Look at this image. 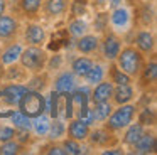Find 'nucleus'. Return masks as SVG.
Wrapping results in <instances>:
<instances>
[{
  "instance_id": "1",
  "label": "nucleus",
  "mask_w": 157,
  "mask_h": 155,
  "mask_svg": "<svg viewBox=\"0 0 157 155\" xmlns=\"http://www.w3.org/2000/svg\"><path fill=\"white\" fill-rule=\"evenodd\" d=\"M19 106H21L22 113L27 116H37L44 110V100L39 93L34 91H25L22 98L19 100Z\"/></svg>"
},
{
  "instance_id": "2",
  "label": "nucleus",
  "mask_w": 157,
  "mask_h": 155,
  "mask_svg": "<svg viewBox=\"0 0 157 155\" xmlns=\"http://www.w3.org/2000/svg\"><path fill=\"white\" fill-rule=\"evenodd\" d=\"M140 66V56L133 49H125L120 56V67L127 74H135Z\"/></svg>"
},
{
  "instance_id": "3",
  "label": "nucleus",
  "mask_w": 157,
  "mask_h": 155,
  "mask_svg": "<svg viewBox=\"0 0 157 155\" xmlns=\"http://www.w3.org/2000/svg\"><path fill=\"white\" fill-rule=\"evenodd\" d=\"M133 106H122L120 110H117L113 113V116L110 118V127L112 128H122V127H127V125L132 121V116H133Z\"/></svg>"
},
{
  "instance_id": "4",
  "label": "nucleus",
  "mask_w": 157,
  "mask_h": 155,
  "mask_svg": "<svg viewBox=\"0 0 157 155\" xmlns=\"http://www.w3.org/2000/svg\"><path fill=\"white\" fill-rule=\"evenodd\" d=\"M21 57H22V64L25 67H31V69H37L39 66H42V61H44L42 51L36 49V47H31V49L24 51V54Z\"/></svg>"
},
{
  "instance_id": "5",
  "label": "nucleus",
  "mask_w": 157,
  "mask_h": 155,
  "mask_svg": "<svg viewBox=\"0 0 157 155\" xmlns=\"http://www.w3.org/2000/svg\"><path fill=\"white\" fill-rule=\"evenodd\" d=\"M25 91H27V88L15 84V86H7L4 91H0V93H2V98L12 106V104H19V100L22 98V94Z\"/></svg>"
},
{
  "instance_id": "6",
  "label": "nucleus",
  "mask_w": 157,
  "mask_h": 155,
  "mask_svg": "<svg viewBox=\"0 0 157 155\" xmlns=\"http://www.w3.org/2000/svg\"><path fill=\"white\" fill-rule=\"evenodd\" d=\"M69 133H71V137H75L76 140H83V138H86V135H88V125L83 120H75L71 123V127H69Z\"/></svg>"
},
{
  "instance_id": "7",
  "label": "nucleus",
  "mask_w": 157,
  "mask_h": 155,
  "mask_svg": "<svg viewBox=\"0 0 157 155\" xmlns=\"http://www.w3.org/2000/svg\"><path fill=\"white\" fill-rule=\"evenodd\" d=\"M137 148H139L140 153H147V152L154 150L155 148V138L152 135H140V138L137 140Z\"/></svg>"
},
{
  "instance_id": "8",
  "label": "nucleus",
  "mask_w": 157,
  "mask_h": 155,
  "mask_svg": "<svg viewBox=\"0 0 157 155\" xmlns=\"http://www.w3.org/2000/svg\"><path fill=\"white\" fill-rule=\"evenodd\" d=\"M75 86V79H73V74L64 73L63 76H59L58 83H56V89L58 93H69Z\"/></svg>"
},
{
  "instance_id": "9",
  "label": "nucleus",
  "mask_w": 157,
  "mask_h": 155,
  "mask_svg": "<svg viewBox=\"0 0 157 155\" xmlns=\"http://www.w3.org/2000/svg\"><path fill=\"white\" fill-rule=\"evenodd\" d=\"M103 49H105V56L108 57V59H113V57L118 56L120 44H118V40H117L115 37H108V39L105 40V46H103Z\"/></svg>"
},
{
  "instance_id": "10",
  "label": "nucleus",
  "mask_w": 157,
  "mask_h": 155,
  "mask_svg": "<svg viewBox=\"0 0 157 155\" xmlns=\"http://www.w3.org/2000/svg\"><path fill=\"white\" fill-rule=\"evenodd\" d=\"M112 91L113 89L110 83H100L95 89V101H108Z\"/></svg>"
},
{
  "instance_id": "11",
  "label": "nucleus",
  "mask_w": 157,
  "mask_h": 155,
  "mask_svg": "<svg viewBox=\"0 0 157 155\" xmlns=\"http://www.w3.org/2000/svg\"><path fill=\"white\" fill-rule=\"evenodd\" d=\"M132 88L128 84H118V88L115 89V100L118 103H127L132 98Z\"/></svg>"
},
{
  "instance_id": "12",
  "label": "nucleus",
  "mask_w": 157,
  "mask_h": 155,
  "mask_svg": "<svg viewBox=\"0 0 157 155\" xmlns=\"http://www.w3.org/2000/svg\"><path fill=\"white\" fill-rule=\"evenodd\" d=\"M96 46H98V40H96V37H93V36L81 37V40L78 42V47H79L81 52H91V51L96 49Z\"/></svg>"
},
{
  "instance_id": "13",
  "label": "nucleus",
  "mask_w": 157,
  "mask_h": 155,
  "mask_svg": "<svg viewBox=\"0 0 157 155\" xmlns=\"http://www.w3.org/2000/svg\"><path fill=\"white\" fill-rule=\"evenodd\" d=\"M90 67H91V61L85 59V57H79V59H76L75 62H73V69H75V73L78 74V76H85L90 71Z\"/></svg>"
},
{
  "instance_id": "14",
  "label": "nucleus",
  "mask_w": 157,
  "mask_h": 155,
  "mask_svg": "<svg viewBox=\"0 0 157 155\" xmlns=\"http://www.w3.org/2000/svg\"><path fill=\"white\" fill-rule=\"evenodd\" d=\"M15 29V22L10 19V17H0V36L7 37L14 32Z\"/></svg>"
},
{
  "instance_id": "15",
  "label": "nucleus",
  "mask_w": 157,
  "mask_h": 155,
  "mask_svg": "<svg viewBox=\"0 0 157 155\" xmlns=\"http://www.w3.org/2000/svg\"><path fill=\"white\" fill-rule=\"evenodd\" d=\"M110 104L108 101H98V104H96V108L93 110V115H95V120H105L106 116L110 115Z\"/></svg>"
},
{
  "instance_id": "16",
  "label": "nucleus",
  "mask_w": 157,
  "mask_h": 155,
  "mask_svg": "<svg viewBox=\"0 0 157 155\" xmlns=\"http://www.w3.org/2000/svg\"><path fill=\"white\" fill-rule=\"evenodd\" d=\"M12 121H14L15 127H19L21 130H29L31 128V121H29V116L27 115H24L21 111V113H12Z\"/></svg>"
},
{
  "instance_id": "17",
  "label": "nucleus",
  "mask_w": 157,
  "mask_h": 155,
  "mask_svg": "<svg viewBox=\"0 0 157 155\" xmlns=\"http://www.w3.org/2000/svg\"><path fill=\"white\" fill-rule=\"evenodd\" d=\"M42 39H44V30H42L41 27H39V25L29 27V30H27V40H29V42L39 44Z\"/></svg>"
},
{
  "instance_id": "18",
  "label": "nucleus",
  "mask_w": 157,
  "mask_h": 155,
  "mask_svg": "<svg viewBox=\"0 0 157 155\" xmlns=\"http://www.w3.org/2000/svg\"><path fill=\"white\" fill-rule=\"evenodd\" d=\"M140 135H142V125H133V127H130V130L127 131L125 142L128 145H135L137 140L140 138Z\"/></svg>"
},
{
  "instance_id": "19",
  "label": "nucleus",
  "mask_w": 157,
  "mask_h": 155,
  "mask_svg": "<svg viewBox=\"0 0 157 155\" xmlns=\"http://www.w3.org/2000/svg\"><path fill=\"white\" fill-rule=\"evenodd\" d=\"M21 52H22L21 46H10V47H9V49L4 52L2 61H4L5 64H10V62H14V61L17 59L19 56H21Z\"/></svg>"
},
{
  "instance_id": "20",
  "label": "nucleus",
  "mask_w": 157,
  "mask_h": 155,
  "mask_svg": "<svg viewBox=\"0 0 157 155\" xmlns=\"http://www.w3.org/2000/svg\"><path fill=\"white\" fill-rule=\"evenodd\" d=\"M68 44V34L64 32V30H59V32H56L54 36H52V42L49 44V49H59L61 46H66Z\"/></svg>"
},
{
  "instance_id": "21",
  "label": "nucleus",
  "mask_w": 157,
  "mask_h": 155,
  "mask_svg": "<svg viewBox=\"0 0 157 155\" xmlns=\"http://www.w3.org/2000/svg\"><path fill=\"white\" fill-rule=\"evenodd\" d=\"M34 118H36V120H34L36 131H37L39 135L48 133V130H49V120H48V116H44V115H37V116H34Z\"/></svg>"
},
{
  "instance_id": "22",
  "label": "nucleus",
  "mask_w": 157,
  "mask_h": 155,
  "mask_svg": "<svg viewBox=\"0 0 157 155\" xmlns=\"http://www.w3.org/2000/svg\"><path fill=\"white\" fill-rule=\"evenodd\" d=\"M112 22L115 24L117 27L125 25V24L128 22V12H127L125 9H118V10H115V12H113V15H112Z\"/></svg>"
},
{
  "instance_id": "23",
  "label": "nucleus",
  "mask_w": 157,
  "mask_h": 155,
  "mask_svg": "<svg viewBox=\"0 0 157 155\" xmlns=\"http://www.w3.org/2000/svg\"><path fill=\"white\" fill-rule=\"evenodd\" d=\"M86 76V79H88V83H100L101 81V78H103V67L101 66H95V67H90V71L85 74Z\"/></svg>"
},
{
  "instance_id": "24",
  "label": "nucleus",
  "mask_w": 157,
  "mask_h": 155,
  "mask_svg": "<svg viewBox=\"0 0 157 155\" xmlns=\"http://www.w3.org/2000/svg\"><path fill=\"white\" fill-rule=\"evenodd\" d=\"M137 44H139V47L142 51H150V49H152V46H154L152 36H150L149 32L139 34V37H137Z\"/></svg>"
},
{
  "instance_id": "25",
  "label": "nucleus",
  "mask_w": 157,
  "mask_h": 155,
  "mask_svg": "<svg viewBox=\"0 0 157 155\" xmlns=\"http://www.w3.org/2000/svg\"><path fill=\"white\" fill-rule=\"evenodd\" d=\"M48 10H49V13H52V15H58V13H61L63 10H64V2H63V0H49L48 2Z\"/></svg>"
},
{
  "instance_id": "26",
  "label": "nucleus",
  "mask_w": 157,
  "mask_h": 155,
  "mask_svg": "<svg viewBox=\"0 0 157 155\" xmlns=\"http://www.w3.org/2000/svg\"><path fill=\"white\" fill-rule=\"evenodd\" d=\"M85 30H86V24L83 20H75V22L69 24V32L73 36H81Z\"/></svg>"
},
{
  "instance_id": "27",
  "label": "nucleus",
  "mask_w": 157,
  "mask_h": 155,
  "mask_svg": "<svg viewBox=\"0 0 157 155\" xmlns=\"http://www.w3.org/2000/svg\"><path fill=\"white\" fill-rule=\"evenodd\" d=\"M63 131H64V125H63L59 120H54V123H52V127H51V137L52 138H59L63 135Z\"/></svg>"
},
{
  "instance_id": "28",
  "label": "nucleus",
  "mask_w": 157,
  "mask_h": 155,
  "mask_svg": "<svg viewBox=\"0 0 157 155\" xmlns=\"http://www.w3.org/2000/svg\"><path fill=\"white\" fill-rule=\"evenodd\" d=\"M17 143H14V142H9V143H5L4 147L0 148V153L4 155H10V153H17Z\"/></svg>"
},
{
  "instance_id": "29",
  "label": "nucleus",
  "mask_w": 157,
  "mask_h": 155,
  "mask_svg": "<svg viewBox=\"0 0 157 155\" xmlns=\"http://www.w3.org/2000/svg\"><path fill=\"white\" fill-rule=\"evenodd\" d=\"M39 3H41V0H22V5L27 12H36L39 9Z\"/></svg>"
},
{
  "instance_id": "30",
  "label": "nucleus",
  "mask_w": 157,
  "mask_h": 155,
  "mask_svg": "<svg viewBox=\"0 0 157 155\" xmlns=\"http://www.w3.org/2000/svg\"><path fill=\"white\" fill-rule=\"evenodd\" d=\"M155 76H157V66H155V62H150L149 66H147V69H145V78L149 81H154Z\"/></svg>"
},
{
  "instance_id": "31",
  "label": "nucleus",
  "mask_w": 157,
  "mask_h": 155,
  "mask_svg": "<svg viewBox=\"0 0 157 155\" xmlns=\"http://www.w3.org/2000/svg\"><path fill=\"white\" fill-rule=\"evenodd\" d=\"M12 137H14V130L12 128H7V127L0 128V142H9Z\"/></svg>"
},
{
  "instance_id": "32",
  "label": "nucleus",
  "mask_w": 157,
  "mask_h": 155,
  "mask_svg": "<svg viewBox=\"0 0 157 155\" xmlns=\"http://www.w3.org/2000/svg\"><path fill=\"white\" fill-rule=\"evenodd\" d=\"M64 148H66V153H81V148L78 147V143H75V142H66L64 143Z\"/></svg>"
},
{
  "instance_id": "33",
  "label": "nucleus",
  "mask_w": 157,
  "mask_h": 155,
  "mask_svg": "<svg viewBox=\"0 0 157 155\" xmlns=\"http://www.w3.org/2000/svg\"><path fill=\"white\" fill-rule=\"evenodd\" d=\"M85 7H86L85 0H76V2L73 3V13H75V15H81V13L85 12Z\"/></svg>"
},
{
  "instance_id": "34",
  "label": "nucleus",
  "mask_w": 157,
  "mask_h": 155,
  "mask_svg": "<svg viewBox=\"0 0 157 155\" xmlns=\"http://www.w3.org/2000/svg\"><path fill=\"white\" fill-rule=\"evenodd\" d=\"M91 140H93V143H105L106 133H103V131H95V133L91 135Z\"/></svg>"
},
{
  "instance_id": "35",
  "label": "nucleus",
  "mask_w": 157,
  "mask_h": 155,
  "mask_svg": "<svg viewBox=\"0 0 157 155\" xmlns=\"http://www.w3.org/2000/svg\"><path fill=\"white\" fill-rule=\"evenodd\" d=\"M115 83H118V84H128L130 81H128V76H127V74H122V73H118V71H117V73H115Z\"/></svg>"
},
{
  "instance_id": "36",
  "label": "nucleus",
  "mask_w": 157,
  "mask_h": 155,
  "mask_svg": "<svg viewBox=\"0 0 157 155\" xmlns=\"http://www.w3.org/2000/svg\"><path fill=\"white\" fill-rule=\"evenodd\" d=\"M152 118H154V115H152V111H149V108L147 110H144V113H142V116H140V121H145V120H149V121H152Z\"/></svg>"
},
{
  "instance_id": "37",
  "label": "nucleus",
  "mask_w": 157,
  "mask_h": 155,
  "mask_svg": "<svg viewBox=\"0 0 157 155\" xmlns=\"http://www.w3.org/2000/svg\"><path fill=\"white\" fill-rule=\"evenodd\" d=\"M49 153H56V155H61V153H66V150H61V148H51Z\"/></svg>"
},
{
  "instance_id": "38",
  "label": "nucleus",
  "mask_w": 157,
  "mask_h": 155,
  "mask_svg": "<svg viewBox=\"0 0 157 155\" xmlns=\"http://www.w3.org/2000/svg\"><path fill=\"white\" fill-rule=\"evenodd\" d=\"M4 9H5V3H4V0H0V15L4 13Z\"/></svg>"
},
{
  "instance_id": "39",
  "label": "nucleus",
  "mask_w": 157,
  "mask_h": 155,
  "mask_svg": "<svg viewBox=\"0 0 157 155\" xmlns=\"http://www.w3.org/2000/svg\"><path fill=\"white\" fill-rule=\"evenodd\" d=\"M118 3H120V0H110V5L112 7H117Z\"/></svg>"
}]
</instances>
